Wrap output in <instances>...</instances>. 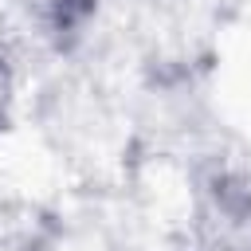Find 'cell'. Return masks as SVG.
I'll use <instances>...</instances> for the list:
<instances>
[{"label": "cell", "instance_id": "7a4b0ae2", "mask_svg": "<svg viewBox=\"0 0 251 251\" xmlns=\"http://www.w3.org/2000/svg\"><path fill=\"white\" fill-rule=\"evenodd\" d=\"M12 98H16V71L8 63V55L0 51V129H4L8 114H12Z\"/></svg>", "mask_w": 251, "mask_h": 251}, {"label": "cell", "instance_id": "6da1fadb", "mask_svg": "<svg viewBox=\"0 0 251 251\" xmlns=\"http://www.w3.org/2000/svg\"><path fill=\"white\" fill-rule=\"evenodd\" d=\"M24 4H27V16L39 24V31L59 47L71 43L98 12V0H24Z\"/></svg>", "mask_w": 251, "mask_h": 251}, {"label": "cell", "instance_id": "3957f363", "mask_svg": "<svg viewBox=\"0 0 251 251\" xmlns=\"http://www.w3.org/2000/svg\"><path fill=\"white\" fill-rule=\"evenodd\" d=\"M208 251H251V239H227V243H216Z\"/></svg>", "mask_w": 251, "mask_h": 251}]
</instances>
